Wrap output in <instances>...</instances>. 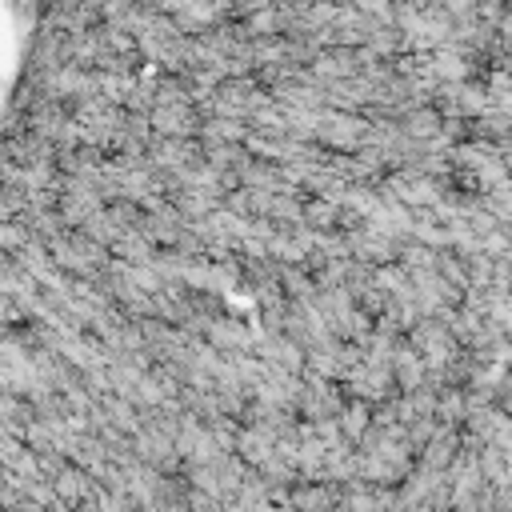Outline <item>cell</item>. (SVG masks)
I'll use <instances>...</instances> for the list:
<instances>
[{"label": "cell", "mask_w": 512, "mask_h": 512, "mask_svg": "<svg viewBox=\"0 0 512 512\" xmlns=\"http://www.w3.org/2000/svg\"><path fill=\"white\" fill-rule=\"evenodd\" d=\"M368 136H372V120L368 116L348 112V108H324L316 144L328 148V152H360L368 144Z\"/></svg>", "instance_id": "6da1fadb"}, {"label": "cell", "mask_w": 512, "mask_h": 512, "mask_svg": "<svg viewBox=\"0 0 512 512\" xmlns=\"http://www.w3.org/2000/svg\"><path fill=\"white\" fill-rule=\"evenodd\" d=\"M396 492H400V508H444L452 504V472L420 464L396 484Z\"/></svg>", "instance_id": "7a4b0ae2"}, {"label": "cell", "mask_w": 512, "mask_h": 512, "mask_svg": "<svg viewBox=\"0 0 512 512\" xmlns=\"http://www.w3.org/2000/svg\"><path fill=\"white\" fill-rule=\"evenodd\" d=\"M436 108L444 116L476 120V116H484L492 108V96H488V84H480V80H452V84L436 88Z\"/></svg>", "instance_id": "3957f363"}, {"label": "cell", "mask_w": 512, "mask_h": 512, "mask_svg": "<svg viewBox=\"0 0 512 512\" xmlns=\"http://www.w3.org/2000/svg\"><path fill=\"white\" fill-rule=\"evenodd\" d=\"M204 340H208V344H216L220 352L236 356V352H248V348H256V340H260V328H256V320H252V316H248V320H240V316L216 312V316L208 320V328H204Z\"/></svg>", "instance_id": "277c9868"}, {"label": "cell", "mask_w": 512, "mask_h": 512, "mask_svg": "<svg viewBox=\"0 0 512 512\" xmlns=\"http://www.w3.org/2000/svg\"><path fill=\"white\" fill-rule=\"evenodd\" d=\"M344 392L328 380V376H316V372H304V392H300V416L304 420H336L344 412Z\"/></svg>", "instance_id": "5b68a950"}, {"label": "cell", "mask_w": 512, "mask_h": 512, "mask_svg": "<svg viewBox=\"0 0 512 512\" xmlns=\"http://www.w3.org/2000/svg\"><path fill=\"white\" fill-rule=\"evenodd\" d=\"M392 384H396L392 364H376V360H360V364L344 376L348 396H360V400H368V404L388 400V396H392Z\"/></svg>", "instance_id": "8992f818"}, {"label": "cell", "mask_w": 512, "mask_h": 512, "mask_svg": "<svg viewBox=\"0 0 512 512\" xmlns=\"http://www.w3.org/2000/svg\"><path fill=\"white\" fill-rule=\"evenodd\" d=\"M348 244H352V256L364 260V264H392V260H400V244L404 240H396V236H388V232H380V228L360 220V224L348 228Z\"/></svg>", "instance_id": "52a82bcc"}, {"label": "cell", "mask_w": 512, "mask_h": 512, "mask_svg": "<svg viewBox=\"0 0 512 512\" xmlns=\"http://www.w3.org/2000/svg\"><path fill=\"white\" fill-rule=\"evenodd\" d=\"M256 352H260L268 364L288 368V372H304V368H308V348H304L296 336H288L284 328H276V332H260Z\"/></svg>", "instance_id": "ba28073f"}, {"label": "cell", "mask_w": 512, "mask_h": 512, "mask_svg": "<svg viewBox=\"0 0 512 512\" xmlns=\"http://www.w3.org/2000/svg\"><path fill=\"white\" fill-rule=\"evenodd\" d=\"M148 116L156 136H200L204 124V112L196 104H156Z\"/></svg>", "instance_id": "9c48e42d"}, {"label": "cell", "mask_w": 512, "mask_h": 512, "mask_svg": "<svg viewBox=\"0 0 512 512\" xmlns=\"http://www.w3.org/2000/svg\"><path fill=\"white\" fill-rule=\"evenodd\" d=\"M312 72L316 80L332 84V80H344V76H356L360 72V52L352 44H324L312 60Z\"/></svg>", "instance_id": "30bf717a"}, {"label": "cell", "mask_w": 512, "mask_h": 512, "mask_svg": "<svg viewBox=\"0 0 512 512\" xmlns=\"http://www.w3.org/2000/svg\"><path fill=\"white\" fill-rule=\"evenodd\" d=\"M392 372H396V384H400V392L424 388V384L432 380V368H428L424 352H420V348H416L408 336L396 344V356H392Z\"/></svg>", "instance_id": "8fae6325"}, {"label": "cell", "mask_w": 512, "mask_h": 512, "mask_svg": "<svg viewBox=\"0 0 512 512\" xmlns=\"http://www.w3.org/2000/svg\"><path fill=\"white\" fill-rule=\"evenodd\" d=\"M472 72H476V56H472L468 48H460V44H444V48L432 52V76H436L440 84L472 80Z\"/></svg>", "instance_id": "7c38bea8"}, {"label": "cell", "mask_w": 512, "mask_h": 512, "mask_svg": "<svg viewBox=\"0 0 512 512\" xmlns=\"http://www.w3.org/2000/svg\"><path fill=\"white\" fill-rule=\"evenodd\" d=\"M460 448H464V436L456 432V424H440L436 436L420 448V464H428V468H452V460L460 456Z\"/></svg>", "instance_id": "4fadbf2b"}, {"label": "cell", "mask_w": 512, "mask_h": 512, "mask_svg": "<svg viewBox=\"0 0 512 512\" xmlns=\"http://www.w3.org/2000/svg\"><path fill=\"white\" fill-rule=\"evenodd\" d=\"M400 128L408 132V140L428 144V140H436L440 128H444V112H440L436 104H416V108H408V112L400 116Z\"/></svg>", "instance_id": "5bb4252c"}, {"label": "cell", "mask_w": 512, "mask_h": 512, "mask_svg": "<svg viewBox=\"0 0 512 512\" xmlns=\"http://www.w3.org/2000/svg\"><path fill=\"white\" fill-rule=\"evenodd\" d=\"M276 444H280V436L268 432L264 424H244L240 428V440H236V452H240V460H248L252 468H260L276 452Z\"/></svg>", "instance_id": "9a60e30c"}, {"label": "cell", "mask_w": 512, "mask_h": 512, "mask_svg": "<svg viewBox=\"0 0 512 512\" xmlns=\"http://www.w3.org/2000/svg\"><path fill=\"white\" fill-rule=\"evenodd\" d=\"M372 420H376V404H368V400H360V396H352V400L344 404V412L336 416L340 432H344L352 444H360V436L372 428Z\"/></svg>", "instance_id": "2e32d148"}, {"label": "cell", "mask_w": 512, "mask_h": 512, "mask_svg": "<svg viewBox=\"0 0 512 512\" xmlns=\"http://www.w3.org/2000/svg\"><path fill=\"white\" fill-rule=\"evenodd\" d=\"M28 240H36V236H32V228H28V220H24V216H12V220H4V224H0V248H4V256L20 252Z\"/></svg>", "instance_id": "e0dca14e"}]
</instances>
